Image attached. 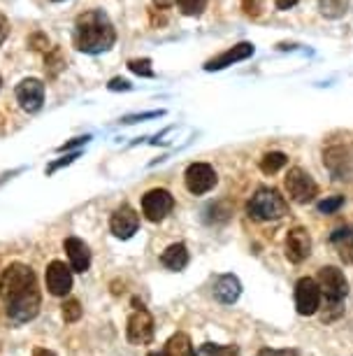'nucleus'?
Masks as SVG:
<instances>
[{
    "label": "nucleus",
    "mask_w": 353,
    "mask_h": 356,
    "mask_svg": "<svg viewBox=\"0 0 353 356\" xmlns=\"http://www.w3.org/2000/svg\"><path fill=\"white\" fill-rule=\"evenodd\" d=\"M117 42V31L103 10H89L77 17L75 47L84 54H100L112 49Z\"/></svg>",
    "instance_id": "nucleus-1"
},
{
    "label": "nucleus",
    "mask_w": 353,
    "mask_h": 356,
    "mask_svg": "<svg viewBox=\"0 0 353 356\" xmlns=\"http://www.w3.org/2000/svg\"><path fill=\"white\" fill-rule=\"evenodd\" d=\"M318 286L321 293L325 296V305H323V321L337 319L344 312V298L349 293V282H346L344 273L335 266H325L318 270Z\"/></svg>",
    "instance_id": "nucleus-2"
},
{
    "label": "nucleus",
    "mask_w": 353,
    "mask_h": 356,
    "mask_svg": "<svg viewBox=\"0 0 353 356\" xmlns=\"http://www.w3.org/2000/svg\"><path fill=\"white\" fill-rule=\"evenodd\" d=\"M323 163L337 182H353V140H332L323 149Z\"/></svg>",
    "instance_id": "nucleus-3"
},
{
    "label": "nucleus",
    "mask_w": 353,
    "mask_h": 356,
    "mask_svg": "<svg viewBox=\"0 0 353 356\" xmlns=\"http://www.w3.org/2000/svg\"><path fill=\"white\" fill-rule=\"evenodd\" d=\"M246 212H249L251 219L258 221H277L284 214H289V203H286V198L277 189L263 186V189H258L251 196L249 205H246Z\"/></svg>",
    "instance_id": "nucleus-4"
},
{
    "label": "nucleus",
    "mask_w": 353,
    "mask_h": 356,
    "mask_svg": "<svg viewBox=\"0 0 353 356\" xmlns=\"http://www.w3.org/2000/svg\"><path fill=\"white\" fill-rule=\"evenodd\" d=\"M35 273L31 266L26 264H12L5 268L3 277H0V298L5 303L19 298V296L28 293L31 289H35Z\"/></svg>",
    "instance_id": "nucleus-5"
},
{
    "label": "nucleus",
    "mask_w": 353,
    "mask_h": 356,
    "mask_svg": "<svg viewBox=\"0 0 353 356\" xmlns=\"http://www.w3.org/2000/svg\"><path fill=\"white\" fill-rule=\"evenodd\" d=\"M286 191H289V196L295 200V203L304 205L316 198L318 186L304 170L293 168V170H289V175H286Z\"/></svg>",
    "instance_id": "nucleus-6"
},
{
    "label": "nucleus",
    "mask_w": 353,
    "mask_h": 356,
    "mask_svg": "<svg viewBox=\"0 0 353 356\" xmlns=\"http://www.w3.org/2000/svg\"><path fill=\"white\" fill-rule=\"evenodd\" d=\"M184 179H186V189H189L193 196L209 193L218 182L216 170L209 163H191L189 168H186Z\"/></svg>",
    "instance_id": "nucleus-7"
},
{
    "label": "nucleus",
    "mask_w": 353,
    "mask_h": 356,
    "mask_svg": "<svg viewBox=\"0 0 353 356\" xmlns=\"http://www.w3.org/2000/svg\"><path fill=\"white\" fill-rule=\"evenodd\" d=\"M321 286H318L316 280L311 277H302L295 284V307L298 314L302 317H311V314L318 312L321 307Z\"/></svg>",
    "instance_id": "nucleus-8"
},
{
    "label": "nucleus",
    "mask_w": 353,
    "mask_h": 356,
    "mask_svg": "<svg viewBox=\"0 0 353 356\" xmlns=\"http://www.w3.org/2000/svg\"><path fill=\"white\" fill-rule=\"evenodd\" d=\"M135 307L137 310L130 314L128 319V340L132 345H146V342H151L154 338V317L149 314V310L137 303L135 300Z\"/></svg>",
    "instance_id": "nucleus-9"
},
{
    "label": "nucleus",
    "mask_w": 353,
    "mask_h": 356,
    "mask_svg": "<svg viewBox=\"0 0 353 356\" xmlns=\"http://www.w3.org/2000/svg\"><path fill=\"white\" fill-rule=\"evenodd\" d=\"M175 207V198L165 189H151L142 198V212L149 221H163Z\"/></svg>",
    "instance_id": "nucleus-10"
},
{
    "label": "nucleus",
    "mask_w": 353,
    "mask_h": 356,
    "mask_svg": "<svg viewBox=\"0 0 353 356\" xmlns=\"http://www.w3.org/2000/svg\"><path fill=\"white\" fill-rule=\"evenodd\" d=\"M37 312H40V291H37V286L31 289L28 293L19 296V298L10 300V303H8V314L15 321H19V324L35 319Z\"/></svg>",
    "instance_id": "nucleus-11"
},
{
    "label": "nucleus",
    "mask_w": 353,
    "mask_h": 356,
    "mask_svg": "<svg viewBox=\"0 0 353 356\" xmlns=\"http://www.w3.org/2000/svg\"><path fill=\"white\" fill-rule=\"evenodd\" d=\"M311 254V238H309V231L307 228H293L286 235V259L291 264H302Z\"/></svg>",
    "instance_id": "nucleus-12"
},
{
    "label": "nucleus",
    "mask_w": 353,
    "mask_h": 356,
    "mask_svg": "<svg viewBox=\"0 0 353 356\" xmlns=\"http://www.w3.org/2000/svg\"><path fill=\"white\" fill-rule=\"evenodd\" d=\"M110 228H112V233H114L117 238H121V240L132 238V235L137 233V228H139L137 212L132 210L130 205H121L114 214H112Z\"/></svg>",
    "instance_id": "nucleus-13"
},
{
    "label": "nucleus",
    "mask_w": 353,
    "mask_h": 356,
    "mask_svg": "<svg viewBox=\"0 0 353 356\" xmlns=\"http://www.w3.org/2000/svg\"><path fill=\"white\" fill-rule=\"evenodd\" d=\"M46 289L54 296H65L72 289V268H68L61 261H51L46 268Z\"/></svg>",
    "instance_id": "nucleus-14"
},
{
    "label": "nucleus",
    "mask_w": 353,
    "mask_h": 356,
    "mask_svg": "<svg viewBox=\"0 0 353 356\" xmlns=\"http://www.w3.org/2000/svg\"><path fill=\"white\" fill-rule=\"evenodd\" d=\"M254 51H256V47L251 42H239V44L230 47V49H225L223 54H218V56H214L212 61L205 63V70H209V72L212 70H223L232 63H239V61H244V58L254 56Z\"/></svg>",
    "instance_id": "nucleus-15"
},
{
    "label": "nucleus",
    "mask_w": 353,
    "mask_h": 356,
    "mask_svg": "<svg viewBox=\"0 0 353 356\" xmlns=\"http://www.w3.org/2000/svg\"><path fill=\"white\" fill-rule=\"evenodd\" d=\"M17 100L26 112H37L44 100V84L40 79H24L17 86Z\"/></svg>",
    "instance_id": "nucleus-16"
},
{
    "label": "nucleus",
    "mask_w": 353,
    "mask_h": 356,
    "mask_svg": "<svg viewBox=\"0 0 353 356\" xmlns=\"http://www.w3.org/2000/svg\"><path fill=\"white\" fill-rule=\"evenodd\" d=\"M65 252H68L70 268L75 273H86L91 268V252L89 245L79 238H68L65 240Z\"/></svg>",
    "instance_id": "nucleus-17"
},
{
    "label": "nucleus",
    "mask_w": 353,
    "mask_h": 356,
    "mask_svg": "<svg viewBox=\"0 0 353 356\" xmlns=\"http://www.w3.org/2000/svg\"><path fill=\"white\" fill-rule=\"evenodd\" d=\"M239 293H242V284H239V280L235 277V275L225 273L214 282V298L218 300V303L232 305L239 298Z\"/></svg>",
    "instance_id": "nucleus-18"
},
{
    "label": "nucleus",
    "mask_w": 353,
    "mask_h": 356,
    "mask_svg": "<svg viewBox=\"0 0 353 356\" xmlns=\"http://www.w3.org/2000/svg\"><path fill=\"white\" fill-rule=\"evenodd\" d=\"M330 243L344 264H353V226H342L330 235Z\"/></svg>",
    "instance_id": "nucleus-19"
},
{
    "label": "nucleus",
    "mask_w": 353,
    "mask_h": 356,
    "mask_svg": "<svg viewBox=\"0 0 353 356\" xmlns=\"http://www.w3.org/2000/svg\"><path fill=\"white\" fill-rule=\"evenodd\" d=\"M161 264L168 268V270H184L186 266H189V250H186V245L177 243V245H170L168 250L163 252L161 257Z\"/></svg>",
    "instance_id": "nucleus-20"
},
{
    "label": "nucleus",
    "mask_w": 353,
    "mask_h": 356,
    "mask_svg": "<svg viewBox=\"0 0 353 356\" xmlns=\"http://www.w3.org/2000/svg\"><path fill=\"white\" fill-rule=\"evenodd\" d=\"M165 352L172 356H193L196 349H193V342L186 333H175L172 338L165 342Z\"/></svg>",
    "instance_id": "nucleus-21"
},
{
    "label": "nucleus",
    "mask_w": 353,
    "mask_h": 356,
    "mask_svg": "<svg viewBox=\"0 0 353 356\" xmlns=\"http://www.w3.org/2000/svg\"><path fill=\"white\" fill-rule=\"evenodd\" d=\"M318 10L323 17L339 19L349 12V0H318Z\"/></svg>",
    "instance_id": "nucleus-22"
},
{
    "label": "nucleus",
    "mask_w": 353,
    "mask_h": 356,
    "mask_svg": "<svg viewBox=\"0 0 353 356\" xmlns=\"http://www.w3.org/2000/svg\"><path fill=\"white\" fill-rule=\"evenodd\" d=\"M286 163H289L286 154H282V152H270V154H265V156L261 159V170L265 175H275V172L282 170Z\"/></svg>",
    "instance_id": "nucleus-23"
},
{
    "label": "nucleus",
    "mask_w": 353,
    "mask_h": 356,
    "mask_svg": "<svg viewBox=\"0 0 353 356\" xmlns=\"http://www.w3.org/2000/svg\"><path fill=\"white\" fill-rule=\"evenodd\" d=\"M205 356H237L239 349L235 345H214V342H207L200 349Z\"/></svg>",
    "instance_id": "nucleus-24"
},
{
    "label": "nucleus",
    "mask_w": 353,
    "mask_h": 356,
    "mask_svg": "<svg viewBox=\"0 0 353 356\" xmlns=\"http://www.w3.org/2000/svg\"><path fill=\"white\" fill-rule=\"evenodd\" d=\"M46 72H49V77H56L58 72L65 68V61H63V54L61 49H51V54H46Z\"/></svg>",
    "instance_id": "nucleus-25"
},
{
    "label": "nucleus",
    "mask_w": 353,
    "mask_h": 356,
    "mask_svg": "<svg viewBox=\"0 0 353 356\" xmlns=\"http://www.w3.org/2000/svg\"><path fill=\"white\" fill-rule=\"evenodd\" d=\"M179 10L184 12V15L189 17H198L203 15V10L207 8V0H177Z\"/></svg>",
    "instance_id": "nucleus-26"
},
{
    "label": "nucleus",
    "mask_w": 353,
    "mask_h": 356,
    "mask_svg": "<svg viewBox=\"0 0 353 356\" xmlns=\"http://www.w3.org/2000/svg\"><path fill=\"white\" fill-rule=\"evenodd\" d=\"M128 68H130V72H135V75H139V77H154L156 75L154 68H151L149 58H132V61H128Z\"/></svg>",
    "instance_id": "nucleus-27"
},
{
    "label": "nucleus",
    "mask_w": 353,
    "mask_h": 356,
    "mask_svg": "<svg viewBox=\"0 0 353 356\" xmlns=\"http://www.w3.org/2000/svg\"><path fill=\"white\" fill-rule=\"evenodd\" d=\"M63 319H65V324H75V321H79L82 319V305H79L77 300H65Z\"/></svg>",
    "instance_id": "nucleus-28"
},
{
    "label": "nucleus",
    "mask_w": 353,
    "mask_h": 356,
    "mask_svg": "<svg viewBox=\"0 0 353 356\" xmlns=\"http://www.w3.org/2000/svg\"><path fill=\"white\" fill-rule=\"evenodd\" d=\"M344 203H346L344 196H330V198H325V200L318 203V212H321V214H335Z\"/></svg>",
    "instance_id": "nucleus-29"
},
{
    "label": "nucleus",
    "mask_w": 353,
    "mask_h": 356,
    "mask_svg": "<svg viewBox=\"0 0 353 356\" xmlns=\"http://www.w3.org/2000/svg\"><path fill=\"white\" fill-rule=\"evenodd\" d=\"M163 110H154V112H142V114H128V117H123L121 122L123 124H137V122H146V119H158L163 117Z\"/></svg>",
    "instance_id": "nucleus-30"
},
{
    "label": "nucleus",
    "mask_w": 353,
    "mask_h": 356,
    "mask_svg": "<svg viewBox=\"0 0 353 356\" xmlns=\"http://www.w3.org/2000/svg\"><path fill=\"white\" fill-rule=\"evenodd\" d=\"M244 15L249 17H261L263 15V0H242Z\"/></svg>",
    "instance_id": "nucleus-31"
},
{
    "label": "nucleus",
    "mask_w": 353,
    "mask_h": 356,
    "mask_svg": "<svg viewBox=\"0 0 353 356\" xmlns=\"http://www.w3.org/2000/svg\"><path fill=\"white\" fill-rule=\"evenodd\" d=\"M107 86H110V91H130L132 89V84L128 79H121V77H114Z\"/></svg>",
    "instance_id": "nucleus-32"
},
{
    "label": "nucleus",
    "mask_w": 353,
    "mask_h": 356,
    "mask_svg": "<svg viewBox=\"0 0 353 356\" xmlns=\"http://www.w3.org/2000/svg\"><path fill=\"white\" fill-rule=\"evenodd\" d=\"M75 159H79V152H75V154H70V156H65V159H61V161H56V163H51L49 168H46V172H56L58 170V168H63V165H70L72 163V161H75Z\"/></svg>",
    "instance_id": "nucleus-33"
},
{
    "label": "nucleus",
    "mask_w": 353,
    "mask_h": 356,
    "mask_svg": "<svg viewBox=\"0 0 353 356\" xmlns=\"http://www.w3.org/2000/svg\"><path fill=\"white\" fill-rule=\"evenodd\" d=\"M258 356H300L295 349H263Z\"/></svg>",
    "instance_id": "nucleus-34"
},
{
    "label": "nucleus",
    "mask_w": 353,
    "mask_h": 356,
    "mask_svg": "<svg viewBox=\"0 0 353 356\" xmlns=\"http://www.w3.org/2000/svg\"><path fill=\"white\" fill-rule=\"evenodd\" d=\"M8 35H10V22H8V17L0 12V44L8 40Z\"/></svg>",
    "instance_id": "nucleus-35"
},
{
    "label": "nucleus",
    "mask_w": 353,
    "mask_h": 356,
    "mask_svg": "<svg viewBox=\"0 0 353 356\" xmlns=\"http://www.w3.org/2000/svg\"><path fill=\"white\" fill-rule=\"evenodd\" d=\"M89 136H84V138H75V140H72V143H65V145H61V147H58V152H68V149H72V147H79V145H86V143H89Z\"/></svg>",
    "instance_id": "nucleus-36"
},
{
    "label": "nucleus",
    "mask_w": 353,
    "mask_h": 356,
    "mask_svg": "<svg viewBox=\"0 0 353 356\" xmlns=\"http://www.w3.org/2000/svg\"><path fill=\"white\" fill-rule=\"evenodd\" d=\"M33 49H49V40H46L44 35H35L31 40Z\"/></svg>",
    "instance_id": "nucleus-37"
},
{
    "label": "nucleus",
    "mask_w": 353,
    "mask_h": 356,
    "mask_svg": "<svg viewBox=\"0 0 353 356\" xmlns=\"http://www.w3.org/2000/svg\"><path fill=\"white\" fill-rule=\"evenodd\" d=\"M275 5L279 10H291L293 5H298V0H275Z\"/></svg>",
    "instance_id": "nucleus-38"
},
{
    "label": "nucleus",
    "mask_w": 353,
    "mask_h": 356,
    "mask_svg": "<svg viewBox=\"0 0 353 356\" xmlns=\"http://www.w3.org/2000/svg\"><path fill=\"white\" fill-rule=\"evenodd\" d=\"M33 356H56L54 352H49V349H42V347H37L35 352H33Z\"/></svg>",
    "instance_id": "nucleus-39"
},
{
    "label": "nucleus",
    "mask_w": 353,
    "mask_h": 356,
    "mask_svg": "<svg viewBox=\"0 0 353 356\" xmlns=\"http://www.w3.org/2000/svg\"><path fill=\"white\" fill-rule=\"evenodd\" d=\"M154 3L158 5V8H172V5H175L177 0H154Z\"/></svg>",
    "instance_id": "nucleus-40"
},
{
    "label": "nucleus",
    "mask_w": 353,
    "mask_h": 356,
    "mask_svg": "<svg viewBox=\"0 0 353 356\" xmlns=\"http://www.w3.org/2000/svg\"><path fill=\"white\" fill-rule=\"evenodd\" d=\"M146 356H172V354H168V352H149Z\"/></svg>",
    "instance_id": "nucleus-41"
},
{
    "label": "nucleus",
    "mask_w": 353,
    "mask_h": 356,
    "mask_svg": "<svg viewBox=\"0 0 353 356\" xmlns=\"http://www.w3.org/2000/svg\"><path fill=\"white\" fill-rule=\"evenodd\" d=\"M54 3H61V0H54Z\"/></svg>",
    "instance_id": "nucleus-42"
},
{
    "label": "nucleus",
    "mask_w": 353,
    "mask_h": 356,
    "mask_svg": "<svg viewBox=\"0 0 353 356\" xmlns=\"http://www.w3.org/2000/svg\"><path fill=\"white\" fill-rule=\"evenodd\" d=\"M0 84H3V79H0Z\"/></svg>",
    "instance_id": "nucleus-43"
}]
</instances>
